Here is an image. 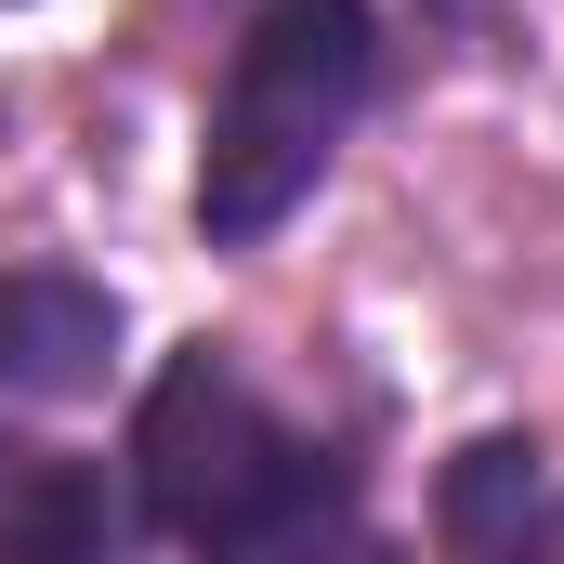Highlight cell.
<instances>
[{
	"instance_id": "6da1fadb",
	"label": "cell",
	"mask_w": 564,
	"mask_h": 564,
	"mask_svg": "<svg viewBox=\"0 0 564 564\" xmlns=\"http://www.w3.org/2000/svg\"><path fill=\"white\" fill-rule=\"evenodd\" d=\"M119 486H132V525L158 552H237V564L368 552L355 459L328 433H302L224 341H184V355L144 368Z\"/></svg>"
},
{
	"instance_id": "7a4b0ae2",
	"label": "cell",
	"mask_w": 564,
	"mask_h": 564,
	"mask_svg": "<svg viewBox=\"0 0 564 564\" xmlns=\"http://www.w3.org/2000/svg\"><path fill=\"white\" fill-rule=\"evenodd\" d=\"M368 106H381V0H263L197 119V184H184L197 250L237 263L289 237V210L328 184Z\"/></svg>"
},
{
	"instance_id": "3957f363",
	"label": "cell",
	"mask_w": 564,
	"mask_h": 564,
	"mask_svg": "<svg viewBox=\"0 0 564 564\" xmlns=\"http://www.w3.org/2000/svg\"><path fill=\"white\" fill-rule=\"evenodd\" d=\"M119 381V289L79 263H13L0 276V512L40 473L26 421H66Z\"/></svg>"
},
{
	"instance_id": "277c9868",
	"label": "cell",
	"mask_w": 564,
	"mask_h": 564,
	"mask_svg": "<svg viewBox=\"0 0 564 564\" xmlns=\"http://www.w3.org/2000/svg\"><path fill=\"white\" fill-rule=\"evenodd\" d=\"M539 512H552V446L539 433H473V446H446V473H433V539L473 564L525 552L539 539Z\"/></svg>"
},
{
	"instance_id": "5b68a950",
	"label": "cell",
	"mask_w": 564,
	"mask_h": 564,
	"mask_svg": "<svg viewBox=\"0 0 564 564\" xmlns=\"http://www.w3.org/2000/svg\"><path fill=\"white\" fill-rule=\"evenodd\" d=\"M421 13H446V26H499V0H421Z\"/></svg>"
},
{
	"instance_id": "8992f818",
	"label": "cell",
	"mask_w": 564,
	"mask_h": 564,
	"mask_svg": "<svg viewBox=\"0 0 564 564\" xmlns=\"http://www.w3.org/2000/svg\"><path fill=\"white\" fill-rule=\"evenodd\" d=\"M525 552H564V486H552V512H539V539H525Z\"/></svg>"
}]
</instances>
